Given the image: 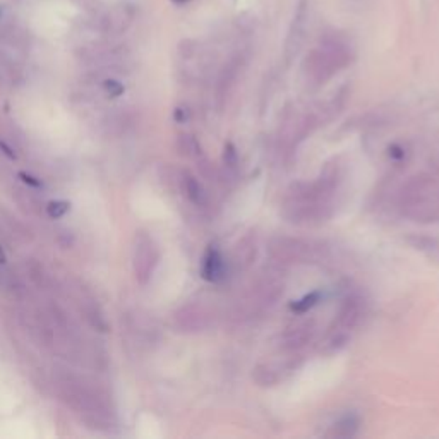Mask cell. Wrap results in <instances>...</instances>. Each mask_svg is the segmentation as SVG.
I'll use <instances>...</instances> for the list:
<instances>
[{
  "instance_id": "1",
  "label": "cell",
  "mask_w": 439,
  "mask_h": 439,
  "mask_svg": "<svg viewBox=\"0 0 439 439\" xmlns=\"http://www.w3.org/2000/svg\"><path fill=\"white\" fill-rule=\"evenodd\" d=\"M338 186V165H328L316 181L297 182L288 187L281 201V215L296 225L323 223L333 215Z\"/></svg>"
},
{
  "instance_id": "2",
  "label": "cell",
  "mask_w": 439,
  "mask_h": 439,
  "mask_svg": "<svg viewBox=\"0 0 439 439\" xmlns=\"http://www.w3.org/2000/svg\"><path fill=\"white\" fill-rule=\"evenodd\" d=\"M398 208L405 218L417 223L439 221V177L417 173L402 186Z\"/></svg>"
},
{
  "instance_id": "3",
  "label": "cell",
  "mask_w": 439,
  "mask_h": 439,
  "mask_svg": "<svg viewBox=\"0 0 439 439\" xmlns=\"http://www.w3.org/2000/svg\"><path fill=\"white\" fill-rule=\"evenodd\" d=\"M283 293V281L276 276H263L251 287L233 306L232 316L236 319H253L276 304Z\"/></svg>"
},
{
  "instance_id": "4",
  "label": "cell",
  "mask_w": 439,
  "mask_h": 439,
  "mask_svg": "<svg viewBox=\"0 0 439 439\" xmlns=\"http://www.w3.org/2000/svg\"><path fill=\"white\" fill-rule=\"evenodd\" d=\"M365 314V301L359 293H348L340 304L338 313L335 314L330 331H328L325 348L328 352H338L345 343L348 342V336L357 326L360 325L362 318Z\"/></svg>"
},
{
  "instance_id": "5",
  "label": "cell",
  "mask_w": 439,
  "mask_h": 439,
  "mask_svg": "<svg viewBox=\"0 0 439 439\" xmlns=\"http://www.w3.org/2000/svg\"><path fill=\"white\" fill-rule=\"evenodd\" d=\"M270 256L275 263L299 264L311 263L318 258L316 247L302 238L278 237L270 244Z\"/></svg>"
},
{
  "instance_id": "6",
  "label": "cell",
  "mask_w": 439,
  "mask_h": 439,
  "mask_svg": "<svg viewBox=\"0 0 439 439\" xmlns=\"http://www.w3.org/2000/svg\"><path fill=\"white\" fill-rule=\"evenodd\" d=\"M156 264H158V249L146 232H141L136 237L134 249V270L141 283H146L151 278Z\"/></svg>"
},
{
  "instance_id": "7",
  "label": "cell",
  "mask_w": 439,
  "mask_h": 439,
  "mask_svg": "<svg viewBox=\"0 0 439 439\" xmlns=\"http://www.w3.org/2000/svg\"><path fill=\"white\" fill-rule=\"evenodd\" d=\"M309 74L311 78L318 83L333 76L335 71L347 64V54L342 49H331V50H321L316 52L309 59Z\"/></svg>"
},
{
  "instance_id": "8",
  "label": "cell",
  "mask_w": 439,
  "mask_h": 439,
  "mask_svg": "<svg viewBox=\"0 0 439 439\" xmlns=\"http://www.w3.org/2000/svg\"><path fill=\"white\" fill-rule=\"evenodd\" d=\"M314 333H316V325L311 319H297L292 325L285 328L281 335V350L296 355L301 348L313 342Z\"/></svg>"
},
{
  "instance_id": "9",
  "label": "cell",
  "mask_w": 439,
  "mask_h": 439,
  "mask_svg": "<svg viewBox=\"0 0 439 439\" xmlns=\"http://www.w3.org/2000/svg\"><path fill=\"white\" fill-rule=\"evenodd\" d=\"M299 355H290L283 362H270L261 364L254 369V381L261 386H275L276 383L283 381L290 373L299 368Z\"/></svg>"
},
{
  "instance_id": "10",
  "label": "cell",
  "mask_w": 439,
  "mask_h": 439,
  "mask_svg": "<svg viewBox=\"0 0 439 439\" xmlns=\"http://www.w3.org/2000/svg\"><path fill=\"white\" fill-rule=\"evenodd\" d=\"M201 276L210 283H223L228 276V263L223 258V254L220 253V249H216L215 246H210L206 249V253L203 256L201 263Z\"/></svg>"
},
{
  "instance_id": "11",
  "label": "cell",
  "mask_w": 439,
  "mask_h": 439,
  "mask_svg": "<svg viewBox=\"0 0 439 439\" xmlns=\"http://www.w3.org/2000/svg\"><path fill=\"white\" fill-rule=\"evenodd\" d=\"M177 321L184 331H199L210 326L211 316L201 306H189L177 314Z\"/></svg>"
},
{
  "instance_id": "12",
  "label": "cell",
  "mask_w": 439,
  "mask_h": 439,
  "mask_svg": "<svg viewBox=\"0 0 439 439\" xmlns=\"http://www.w3.org/2000/svg\"><path fill=\"white\" fill-rule=\"evenodd\" d=\"M408 244L413 249L420 251L422 254L428 256L429 259H434V261L439 263V238L428 236H412L408 237Z\"/></svg>"
},
{
  "instance_id": "13",
  "label": "cell",
  "mask_w": 439,
  "mask_h": 439,
  "mask_svg": "<svg viewBox=\"0 0 439 439\" xmlns=\"http://www.w3.org/2000/svg\"><path fill=\"white\" fill-rule=\"evenodd\" d=\"M182 189H184L186 198L196 206H204L208 203V196L204 193L203 186L189 173H186L184 178H182Z\"/></svg>"
},
{
  "instance_id": "14",
  "label": "cell",
  "mask_w": 439,
  "mask_h": 439,
  "mask_svg": "<svg viewBox=\"0 0 439 439\" xmlns=\"http://www.w3.org/2000/svg\"><path fill=\"white\" fill-rule=\"evenodd\" d=\"M319 301H321V293L311 292V293H308V296L302 297V299L293 301L292 304H290V311H292V313H296V314H299V316H302V314L309 313L311 309L316 308V306L319 304Z\"/></svg>"
},
{
  "instance_id": "15",
  "label": "cell",
  "mask_w": 439,
  "mask_h": 439,
  "mask_svg": "<svg viewBox=\"0 0 439 439\" xmlns=\"http://www.w3.org/2000/svg\"><path fill=\"white\" fill-rule=\"evenodd\" d=\"M357 428H359V422H357L355 417H352V415L343 417L342 420H338L333 425V430H331V436H335V438L353 436V434L357 433Z\"/></svg>"
},
{
  "instance_id": "16",
  "label": "cell",
  "mask_w": 439,
  "mask_h": 439,
  "mask_svg": "<svg viewBox=\"0 0 439 439\" xmlns=\"http://www.w3.org/2000/svg\"><path fill=\"white\" fill-rule=\"evenodd\" d=\"M71 204L67 201H52L46 204V213H49L50 218H61L69 211Z\"/></svg>"
},
{
  "instance_id": "17",
  "label": "cell",
  "mask_w": 439,
  "mask_h": 439,
  "mask_svg": "<svg viewBox=\"0 0 439 439\" xmlns=\"http://www.w3.org/2000/svg\"><path fill=\"white\" fill-rule=\"evenodd\" d=\"M104 88L110 96H121L123 93V86L121 83H118V81H115V79H106Z\"/></svg>"
},
{
  "instance_id": "18",
  "label": "cell",
  "mask_w": 439,
  "mask_h": 439,
  "mask_svg": "<svg viewBox=\"0 0 439 439\" xmlns=\"http://www.w3.org/2000/svg\"><path fill=\"white\" fill-rule=\"evenodd\" d=\"M19 177H21V181L24 182V184H29L31 187H35V189H40V187H44V184H41L40 181H36V177L29 176V173H26V172H19Z\"/></svg>"
},
{
  "instance_id": "19",
  "label": "cell",
  "mask_w": 439,
  "mask_h": 439,
  "mask_svg": "<svg viewBox=\"0 0 439 439\" xmlns=\"http://www.w3.org/2000/svg\"><path fill=\"white\" fill-rule=\"evenodd\" d=\"M0 148H2L4 153H6V155L9 156V158H16V155H14V153H12V151L9 150V148L6 146V144H4V143H0Z\"/></svg>"
},
{
  "instance_id": "20",
  "label": "cell",
  "mask_w": 439,
  "mask_h": 439,
  "mask_svg": "<svg viewBox=\"0 0 439 439\" xmlns=\"http://www.w3.org/2000/svg\"><path fill=\"white\" fill-rule=\"evenodd\" d=\"M4 263H6V254H4L2 247H0V264H4Z\"/></svg>"
},
{
  "instance_id": "21",
  "label": "cell",
  "mask_w": 439,
  "mask_h": 439,
  "mask_svg": "<svg viewBox=\"0 0 439 439\" xmlns=\"http://www.w3.org/2000/svg\"><path fill=\"white\" fill-rule=\"evenodd\" d=\"M173 2H177V4H182V2H187V0H173Z\"/></svg>"
},
{
  "instance_id": "22",
  "label": "cell",
  "mask_w": 439,
  "mask_h": 439,
  "mask_svg": "<svg viewBox=\"0 0 439 439\" xmlns=\"http://www.w3.org/2000/svg\"><path fill=\"white\" fill-rule=\"evenodd\" d=\"M0 16H2V11H0Z\"/></svg>"
}]
</instances>
